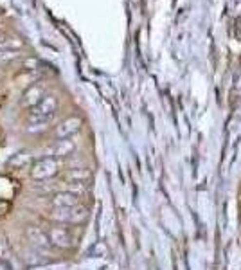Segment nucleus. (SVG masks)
Masks as SVG:
<instances>
[{"mask_svg": "<svg viewBox=\"0 0 241 270\" xmlns=\"http://www.w3.org/2000/svg\"><path fill=\"white\" fill-rule=\"evenodd\" d=\"M49 218L54 223H61V225H79L89 218V209L81 204L72 207H53Z\"/></svg>", "mask_w": 241, "mask_h": 270, "instance_id": "1", "label": "nucleus"}, {"mask_svg": "<svg viewBox=\"0 0 241 270\" xmlns=\"http://www.w3.org/2000/svg\"><path fill=\"white\" fill-rule=\"evenodd\" d=\"M58 173H59V162L54 157H43V159L36 160L29 170V176L33 180H38V182L49 180V178L56 176Z\"/></svg>", "mask_w": 241, "mask_h": 270, "instance_id": "2", "label": "nucleus"}, {"mask_svg": "<svg viewBox=\"0 0 241 270\" xmlns=\"http://www.w3.org/2000/svg\"><path fill=\"white\" fill-rule=\"evenodd\" d=\"M47 236L51 247H56V249H61V251H67V249L74 247V241H76L72 231L69 227L61 225V223H54L53 227H49Z\"/></svg>", "mask_w": 241, "mask_h": 270, "instance_id": "3", "label": "nucleus"}, {"mask_svg": "<svg viewBox=\"0 0 241 270\" xmlns=\"http://www.w3.org/2000/svg\"><path fill=\"white\" fill-rule=\"evenodd\" d=\"M25 236L33 247L36 249H49L51 243H49V236L47 231H43V227H38V225H27L25 227Z\"/></svg>", "mask_w": 241, "mask_h": 270, "instance_id": "4", "label": "nucleus"}, {"mask_svg": "<svg viewBox=\"0 0 241 270\" xmlns=\"http://www.w3.org/2000/svg\"><path fill=\"white\" fill-rule=\"evenodd\" d=\"M81 124L83 123H81V119L79 117L65 119L63 123H59L58 126H56V137H58V139H69V137H72L74 134L79 132Z\"/></svg>", "mask_w": 241, "mask_h": 270, "instance_id": "5", "label": "nucleus"}, {"mask_svg": "<svg viewBox=\"0 0 241 270\" xmlns=\"http://www.w3.org/2000/svg\"><path fill=\"white\" fill-rule=\"evenodd\" d=\"M77 204H81L79 196L71 193V191H65V189H59L51 196V206L53 207H72Z\"/></svg>", "mask_w": 241, "mask_h": 270, "instance_id": "6", "label": "nucleus"}, {"mask_svg": "<svg viewBox=\"0 0 241 270\" xmlns=\"http://www.w3.org/2000/svg\"><path fill=\"white\" fill-rule=\"evenodd\" d=\"M65 180L76 184H89L92 180V171L89 168H71L65 173Z\"/></svg>", "mask_w": 241, "mask_h": 270, "instance_id": "7", "label": "nucleus"}, {"mask_svg": "<svg viewBox=\"0 0 241 270\" xmlns=\"http://www.w3.org/2000/svg\"><path fill=\"white\" fill-rule=\"evenodd\" d=\"M74 150H76V142L74 141H71V139H59V141L53 146V157L54 159H58V157H67V155H71Z\"/></svg>", "mask_w": 241, "mask_h": 270, "instance_id": "8", "label": "nucleus"}, {"mask_svg": "<svg viewBox=\"0 0 241 270\" xmlns=\"http://www.w3.org/2000/svg\"><path fill=\"white\" fill-rule=\"evenodd\" d=\"M11 256H13V251H11V245L7 238L2 232H0V261L2 263H9L11 261Z\"/></svg>", "mask_w": 241, "mask_h": 270, "instance_id": "9", "label": "nucleus"}, {"mask_svg": "<svg viewBox=\"0 0 241 270\" xmlns=\"http://www.w3.org/2000/svg\"><path fill=\"white\" fill-rule=\"evenodd\" d=\"M0 270H11V269L7 267V263H2V261H0Z\"/></svg>", "mask_w": 241, "mask_h": 270, "instance_id": "10", "label": "nucleus"}]
</instances>
